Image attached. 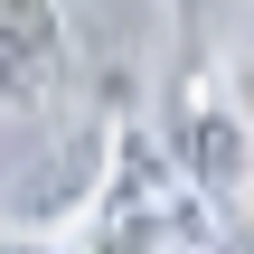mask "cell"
Instances as JSON below:
<instances>
[{
	"instance_id": "cell-1",
	"label": "cell",
	"mask_w": 254,
	"mask_h": 254,
	"mask_svg": "<svg viewBox=\"0 0 254 254\" xmlns=\"http://www.w3.org/2000/svg\"><path fill=\"white\" fill-rule=\"evenodd\" d=\"M160 151H170V179H179L189 198H207L217 217L254 198V113L207 66L179 75V94H170V113H160Z\"/></svg>"
},
{
	"instance_id": "cell-2",
	"label": "cell",
	"mask_w": 254,
	"mask_h": 254,
	"mask_svg": "<svg viewBox=\"0 0 254 254\" xmlns=\"http://www.w3.org/2000/svg\"><path fill=\"white\" fill-rule=\"evenodd\" d=\"M66 85H75L66 0H0V123H38V113H57Z\"/></svg>"
},
{
	"instance_id": "cell-3",
	"label": "cell",
	"mask_w": 254,
	"mask_h": 254,
	"mask_svg": "<svg viewBox=\"0 0 254 254\" xmlns=\"http://www.w3.org/2000/svg\"><path fill=\"white\" fill-rule=\"evenodd\" d=\"M198 254H254V207H226V217H217V236H207Z\"/></svg>"
}]
</instances>
